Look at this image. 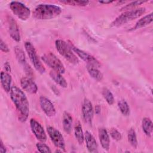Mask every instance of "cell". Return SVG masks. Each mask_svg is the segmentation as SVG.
<instances>
[{
    "label": "cell",
    "instance_id": "cell-19",
    "mask_svg": "<svg viewBox=\"0 0 153 153\" xmlns=\"http://www.w3.org/2000/svg\"><path fill=\"white\" fill-rule=\"evenodd\" d=\"M63 128L64 131L70 134L72 131V117L69 113L68 112H64L63 115Z\"/></svg>",
    "mask_w": 153,
    "mask_h": 153
},
{
    "label": "cell",
    "instance_id": "cell-5",
    "mask_svg": "<svg viewBox=\"0 0 153 153\" xmlns=\"http://www.w3.org/2000/svg\"><path fill=\"white\" fill-rule=\"evenodd\" d=\"M25 50L27 53V55L33 65L35 69L41 74H43L45 71V69L41 62L35 47L31 42L27 41L25 44Z\"/></svg>",
    "mask_w": 153,
    "mask_h": 153
},
{
    "label": "cell",
    "instance_id": "cell-36",
    "mask_svg": "<svg viewBox=\"0 0 153 153\" xmlns=\"http://www.w3.org/2000/svg\"><path fill=\"white\" fill-rule=\"evenodd\" d=\"M114 1H99V2L101 4H111Z\"/></svg>",
    "mask_w": 153,
    "mask_h": 153
},
{
    "label": "cell",
    "instance_id": "cell-33",
    "mask_svg": "<svg viewBox=\"0 0 153 153\" xmlns=\"http://www.w3.org/2000/svg\"><path fill=\"white\" fill-rule=\"evenodd\" d=\"M0 143H1V145H0V152L1 153H5V152H6V151H7L6 148H5V146L4 145L3 142H2V140H1Z\"/></svg>",
    "mask_w": 153,
    "mask_h": 153
},
{
    "label": "cell",
    "instance_id": "cell-25",
    "mask_svg": "<svg viewBox=\"0 0 153 153\" xmlns=\"http://www.w3.org/2000/svg\"><path fill=\"white\" fill-rule=\"evenodd\" d=\"M118 106L123 115L125 116H128L130 115V108L128 103L125 100H123V99L120 100L118 102Z\"/></svg>",
    "mask_w": 153,
    "mask_h": 153
},
{
    "label": "cell",
    "instance_id": "cell-3",
    "mask_svg": "<svg viewBox=\"0 0 153 153\" xmlns=\"http://www.w3.org/2000/svg\"><path fill=\"white\" fill-rule=\"evenodd\" d=\"M145 8H139L134 10L126 11L118 16L111 23L113 27H119L129 22H131L143 14L145 12Z\"/></svg>",
    "mask_w": 153,
    "mask_h": 153
},
{
    "label": "cell",
    "instance_id": "cell-26",
    "mask_svg": "<svg viewBox=\"0 0 153 153\" xmlns=\"http://www.w3.org/2000/svg\"><path fill=\"white\" fill-rule=\"evenodd\" d=\"M102 95L106 101V102L111 105L114 103V97L111 91L106 88H104L102 90Z\"/></svg>",
    "mask_w": 153,
    "mask_h": 153
},
{
    "label": "cell",
    "instance_id": "cell-7",
    "mask_svg": "<svg viewBox=\"0 0 153 153\" xmlns=\"http://www.w3.org/2000/svg\"><path fill=\"white\" fill-rule=\"evenodd\" d=\"M10 8L13 14L22 20H26L30 16V10L23 3L19 1H12Z\"/></svg>",
    "mask_w": 153,
    "mask_h": 153
},
{
    "label": "cell",
    "instance_id": "cell-8",
    "mask_svg": "<svg viewBox=\"0 0 153 153\" xmlns=\"http://www.w3.org/2000/svg\"><path fill=\"white\" fill-rule=\"evenodd\" d=\"M47 131L54 145L56 147L59 148V149H61L65 151V142L63 136L61 133L58 130L51 126L48 127L47 128Z\"/></svg>",
    "mask_w": 153,
    "mask_h": 153
},
{
    "label": "cell",
    "instance_id": "cell-22",
    "mask_svg": "<svg viewBox=\"0 0 153 153\" xmlns=\"http://www.w3.org/2000/svg\"><path fill=\"white\" fill-rule=\"evenodd\" d=\"M142 129L145 134L149 137H151L152 133V122L150 118L145 117L143 118L142 121Z\"/></svg>",
    "mask_w": 153,
    "mask_h": 153
},
{
    "label": "cell",
    "instance_id": "cell-11",
    "mask_svg": "<svg viewBox=\"0 0 153 153\" xmlns=\"http://www.w3.org/2000/svg\"><path fill=\"white\" fill-rule=\"evenodd\" d=\"M30 125L32 131L36 139L40 142H44L47 140V135L43 127L35 119L32 118L30 120Z\"/></svg>",
    "mask_w": 153,
    "mask_h": 153
},
{
    "label": "cell",
    "instance_id": "cell-14",
    "mask_svg": "<svg viewBox=\"0 0 153 153\" xmlns=\"http://www.w3.org/2000/svg\"><path fill=\"white\" fill-rule=\"evenodd\" d=\"M22 88L27 93L35 94L38 91V87L33 81L29 77H23L20 79Z\"/></svg>",
    "mask_w": 153,
    "mask_h": 153
},
{
    "label": "cell",
    "instance_id": "cell-4",
    "mask_svg": "<svg viewBox=\"0 0 153 153\" xmlns=\"http://www.w3.org/2000/svg\"><path fill=\"white\" fill-rule=\"evenodd\" d=\"M55 45L57 51L66 60L74 65L79 63V59L72 51V48L68 44L62 39L56 41Z\"/></svg>",
    "mask_w": 153,
    "mask_h": 153
},
{
    "label": "cell",
    "instance_id": "cell-16",
    "mask_svg": "<svg viewBox=\"0 0 153 153\" xmlns=\"http://www.w3.org/2000/svg\"><path fill=\"white\" fill-rule=\"evenodd\" d=\"M84 139L86 143V146L87 149L90 152H97V142L92 135V134L87 131L84 134Z\"/></svg>",
    "mask_w": 153,
    "mask_h": 153
},
{
    "label": "cell",
    "instance_id": "cell-35",
    "mask_svg": "<svg viewBox=\"0 0 153 153\" xmlns=\"http://www.w3.org/2000/svg\"><path fill=\"white\" fill-rule=\"evenodd\" d=\"M95 112L97 114H99L100 112V107L99 105H97L95 107Z\"/></svg>",
    "mask_w": 153,
    "mask_h": 153
},
{
    "label": "cell",
    "instance_id": "cell-30",
    "mask_svg": "<svg viewBox=\"0 0 153 153\" xmlns=\"http://www.w3.org/2000/svg\"><path fill=\"white\" fill-rule=\"evenodd\" d=\"M36 146L38 151L40 152H51L49 146L44 143H37Z\"/></svg>",
    "mask_w": 153,
    "mask_h": 153
},
{
    "label": "cell",
    "instance_id": "cell-15",
    "mask_svg": "<svg viewBox=\"0 0 153 153\" xmlns=\"http://www.w3.org/2000/svg\"><path fill=\"white\" fill-rule=\"evenodd\" d=\"M98 135L102 147L105 150L108 151L109 149L110 139L106 129L103 127L99 128L98 130Z\"/></svg>",
    "mask_w": 153,
    "mask_h": 153
},
{
    "label": "cell",
    "instance_id": "cell-21",
    "mask_svg": "<svg viewBox=\"0 0 153 153\" xmlns=\"http://www.w3.org/2000/svg\"><path fill=\"white\" fill-rule=\"evenodd\" d=\"M152 22V13H150L140 19L136 23L133 29H138L149 25Z\"/></svg>",
    "mask_w": 153,
    "mask_h": 153
},
{
    "label": "cell",
    "instance_id": "cell-17",
    "mask_svg": "<svg viewBox=\"0 0 153 153\" xmlns=\"http://www.w3.org/2000/svg\"><path fill=\"white\" fill-rule=\"evenodd\" d=\"M12 78L11 75L6 72H1V83L3 89L7 92L11 91V84Z\"/></svg>",
    "mask_w": 153,
    "mask_h": 153
},
{
    "label": "cell",
    "instance_id": "cell-24",
    "mask_svg": "<svg viewBox=\"0 0 153 153\" xmlns=\"http://www.w3.org/2000/svg\"><path fill=\"white\" fill-rule=\"evenodd\" d=\"M127 137H128V140L130 145L134 148H136L138 145L137 143V136L136 134L135 130L133 128H131L129 129L128 131V134H127Z\"/></svg>",
    "mask_w": 153,
    "mask_h": 153
},
{
    "label": "cell",
    "instance_id": "cell-10",
    "mask_svg": "<svg viewBox=\"0 0 153 153\" xmlns=\"http://www.w3.org/2000/svg\"><path fill=\"white\" fill-rule=\"evenodd\" d=\"M82 114L84 121L89 125H91L94 110L91 102L87 98L84 99L82 105Z\"/></svg>",
    "mask_w": 153,
    "mask_h": 153
},
{
    "label": "cell",
    "instance_id": "cell-9",
    "mask_svg": "<svg viewBox=\"0 0 153 153\" xmlns=\"http://www.w3.org/2000/svg\"><path fill=\"white\" fill-rule=\"evenodd\" d=\"M72 48V50H74V51L84 62L87 63V65H91L96 68H99L100 66V64L99 62L94 58L93 56L90 55V54L87 53V52L81 50L79 49L78 48L74 47L72 45H69Z\"/></svg>",
    "mask_w": 153,
    "mask_h": 153
},
{
    "label": "cell",
    "instance_id": "cell-31",
    "mask_svg": "<svg viewBox=\"0 0 153 153\" xmlns=\"http://www.w3.org/2000/svg\"><path fill=\"white\" fill-rule=\"evenodd\" d=\"M111 136L115 140H120L122 138L121 134L115 128H112L110 130Z\"/></svg>",
    "mask_w": 153,
    "mask_h": 153
},
{
    "label": "cell",
    "instance_id": "cell-12",
    "mask_svg": "<svg viewBox=\"0 0 153 153\" xmlns=\"http://www.w3.org/2000/svg\"><path fill=\"white\" fill-rule=\"evenodd\" d=\"M39 103L41 109L48 117H53L56 115V109L52 102L45 96H41L39 97Z\"/></svg>",
    "mask_w": 153,
    "mask_h": 153
},
{
    "label": "cell",
    "instance_id": "cell-29",
    "mask_svg": "<svg viewBox=\"0 0 153 153\" xmlns=\"http://www.w3.org/2000/svg\"><path fill=\"white\" fill-rule=\"evenodd\" d=\"M147 2V1H133V2H131L130 3L127 4L126 5L124 6L121 9V10H131L133 8L136 7V6H138L139 5H141L145 2Z\"/></svg>",
    "mask_w": 153,
    "mask_h": 153
},
{
    "label": "cell",
    "instance_id": "cell-28",
    "mask_svg": "<svg viewBox=\"0 0 153 153\" xmlns=\"http://www.w3.org/2000/svg\"><path fill=\"white\" fill-rule=\"evenodd\" d=\"M62 4L66 5H73V6H86L89 3L88 1H60Z\"/></svg>",
    "mask_w": 153,
    "mask_h": 153
},
{
    "label": "cell",
    "instance_id": "cell-6",
    "mask_svg": "<svg viewBox=\"0 0 153 153\" xmlns=\"http://www.w3.org/2000/svg\"><path fill=\"white\" fill-rule=\"evenodd\" d=\"M41 59L47 65L52 68L53 71L60 74H63L65 72V69L64 65L60 59H58L53 53L49 52L44 54L41 57Z\"/></svg>",
    "mask_w": 153,
    "mask_h": 153
},
{
    "label": "cell",
    "instance_id": "cell-18",
    "mask_svg": "<svg viewBox=\"0 0 153 153\" xmlns=\"http://www.w3.org/2000/svg\"><path fill=\"white\" fill-rule=\"evenodd\" d=\"M50 76L56 84H57L62 87L66 88L68 87L67 81L65 79V78L62 75V74L53 70L50 71Z\"/></svg>",
    "mask_w": 153,
    "mask_h": 153
},
{
    "label": "cell",
    "instance_id": "cell-2",
    "mask_svg": "<svg viewBox=\"0 0 153 153\" xmlns=\"http://www.w3.org/2000/svg\"><path fill=\"white\" fill-rule=\"evenodd\" d=\"M61 13L62 8L57 5L42 4L35 7L33 15L39 20H50L59 16Z\"/></svg>",
    "mask_w": 153,
    "mask_h": 153
},
{
    "label": "cell",
    "instance_id": "cell-23",
    "mask_svg": "<svg viewBox=\"0 0 153 153\" xmlns=\"http://www.w3.org/2000/svg\"><path fill=\"white\" fill-rule=\"evenodd\" d=\"M74 134L76 139L78 142V143L81 145L82 144L84 140V134L83 133L82 130V126L79 123V121H77L75 123L74 127Z\"/></svg>",
    "mask_w": 153,
    "mask_h": 153
},
{
    "label": "cell",
    "instance_id": "cell-1",
    "mask_svg": "<svg viewBox=\"0 0 153 153\" xmlns=\"http://www.w3.org/2000/svg\"><path fill=\"white\" fill-rule=\"evenodd\" d=\"M10 93L11 99L19 113V120L21 122H25L29 113V102L25 94L16 85L11 87Z\"/></svg>",
    "mask_w": 153,
    "mask_h": 153
},
{
    "label": "cell",
    "instance_id": "cell-13",
    "mask_svg": "<svg viewBox=\"0 0 153 153\" xmlns=\"http://www.w3.org/2000/svg\"><path fill=\"white\" fill-rule=\"evenodd\" d=\"M8 25L9 33L11 38L16 42H19L20 41V35L19 26L16 20L10 16L8 18Z\"/></svg>",
    "mask_w": 153,
    "mask_h": 153
},
{
    "label": "cell",
    "instance_id": "cell-32",
    "mask_svg": "<svg viewBox=\"0 0 153 153\" xmlns=\"http://www.w3.org/2000/svg\"><path fill=\"white\" fill-rule=\"evenodd\" d=\"M0 45H1V50L3 52H5V53H8L9 52L10 50L8 47V46L7 45V44L2 40L1 39V41H0Z\"/></svg>",
    "mask_w": 153,
    "mask_h": 153
},
{
    "label": "cell",
    "instance_id": "cell-20",
    "mask_svg": "<svg viewBox=\"0 0 153 153\" xmlns=\"http://www.w3.org/2000/svg\"><path fill=\"white\" fill-rule=\"evenodd\" d=\"M87 69L91 78L97 81H100L103 79L102 73L97 69V68L87 65Z\"/></svg>",
    "mask_w": 153,
    "mask_h": 153
},
{
    "label": "cell",
    "instance_id": "cell-34",
    "mask_svg": "<svg viewBox=\"0 0 153 153\" xmlns=\"http://www.w3.org/2000/svg\"><path fill=\"white\" fill-rule=\"evenodd\" d=\"M4 68H5V69L7 72H10L11 71V66H10V65L8 62H6L5 63Z\"/></svg>",
    "mask_w": 153,
    "mask_h": 153
},
{
    "label": "cell",
    "instance_id": "cell-27",
    "mask_svg": "<svg viewBox=\"0 0 153 153\" xmlns=\"http://www.w3.org/2000/svg\"><path fill=\"white\" fill-rule=\"evenodd\" d=\"M14 51L18 62L24 65L26 63V57L23 51L20 47L17 46L14 48Z\"/></svg>",
    "mask_w": 153,
    "mask_h": 153
}]
</instances>
